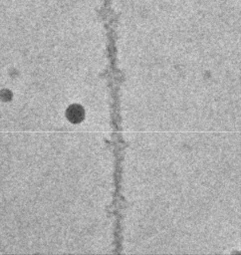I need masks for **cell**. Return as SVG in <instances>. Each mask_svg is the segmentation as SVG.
I'll list each match as a JSON object with an SVG mask.
<instances>
[{"label":"cell","mask_w":241,"mask_h":255,"mask_svg":"<svg viewBox=\"0 0 241 255\" xmlns=\"http://www.w3.org/2000/svg\"><path fill=\"white\" fill-rule=\"evenodd\" d=\"M69 112V114H71V116H69L70 120L73 122H80L83 118H84V111L81 107L79 106H73Z\"/></svg>","instance_id":"6da1fadb"}]
</instances>
